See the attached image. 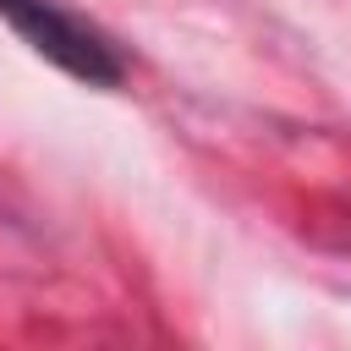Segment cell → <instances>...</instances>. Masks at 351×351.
<instances>
[{
	"mask_svg": "<svg viewBox=\"0 0 351 351\" xmlns=\"http://www.w3.org/2000/svg\"><path fill=\"white\" fill-rule=\"evenodd\" d=\"M0 16L22 33V44H33L44 60H55L66 77H77L88 88H115L121 71H126L115 44L99 27H88L71 11H60L55 0H0Z\"/></svg>",
	"mask_w": 351,
	"mask_h": 351,
	"instance_id": "cell-1",
	"label": "cell"
}]
</instances>
